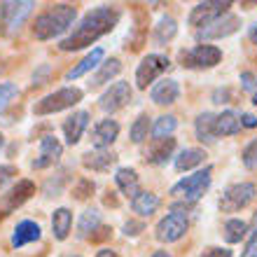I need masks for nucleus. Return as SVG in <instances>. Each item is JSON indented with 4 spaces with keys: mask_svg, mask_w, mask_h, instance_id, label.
<instances>
[{
    "mask_svg": "<svg viewBox=\"0 0 257 257\" xmlns=\"http://www.w3.org/2000/svg\"><path fill=\"white\" fill-rule=\"evenodd\" d=\"M119 17H122V12L112 5H101V7L89 10L80 19V24L70 31V35H66L59 42V49H63V52H77V49H84L89 45H94L96 40H101L103 35H108L119 24Z\"/></svg>",
    "mask_w": 257,
    "mask_h": 257,
    "instance_id": "nucleus-1",
    "label": "nucleus"
},
{
    "mask_svg": "<svg viewBox=\"0 0 257 257\" xmlns=\"http://www.w3.org/2000/svg\"><path fill=\"white\" fill-rule=\"evenodd\" d=\"M75 17H77V7L68 5V3H59V5L47 7L45 12H40L35 17L33 35L38 40H54V38L63 35L68 28L73 26Z\"/></svg>",
    "mask_w": 257,
    "mask_h": 257,
    "instance_id": "nucleus-2",
    "label": "nucleus"
},
{
    "mask_svg": "<svg viewBox=\"0 0 257 257\" xmlns=\"http://www.w3.org/2000/svg\"><path fill=\"white\" fill-rule=\"evenodd\" d=\"M210 180H213V166H206V169L196 171L192 176L183 178L180 183H176L171 187L169 194L176 199L178 203H173V210H187L190 206H194L199 199L203 196V192L210 187Z\"/></svg>",
    "mask_w": 257,
    "mask_h": 257,
    "instance_id": "nucleus-3",
    "label": "nucleus"
},
{
    "mask_svg": "<svg viewBox=\"0 0 257 257\" xmlns=\"http://www.w3.org/2000/svg\"><path fill=\"white\" fill-rule=\"evenodd\" d=\"M82 89L77 87H63V89H56L52 94L42 96L40 101H35L33 105V112L38 117H45V115H54V112H61V110H68L77 105L82 101Z\"/></svg>",
    "mask_w": 257,
    "mask_h": 257,
    "instance_id": "nucleus-4",
    "label": "nucleus"
},
{
    "mask_svg": "<svg viewBox=\"0 0 257 257\" xmlns=\"http://www.w3.org/2000/svg\"><path fill=\"white\" fill-rule=\"evenodd\" d=\"M35 3L31 0H5L0 3V35L17 33L24 21L31 17Z\"/></svg>",
    "mask_w": 257,
    "mask_h": 257,
    "instance_id": "nucleus-5",
    "label": "nucleus"
},
{
    "mask_svg": "<svg viewBox=\"0 0 257 257\" xmlns=\"http://www.w3.org/2000/svg\"><path fill=\"white\" fill-rule=\"evenodd\" d=\"M220 61H222V49L215 45H196L187 52H180L183 68H192V70H208V68H215Z\"/></svg>",
    "mask_w": 257,
    "mask_h": 257,
    "instance_id": "nucleus-6",
    "label": "nucleus"
},
{
    "mask_svg": "<svg viewBox=\"0 0 257 257\" xmlns=\"http://www.w3.org/2000/svg\"><path fill=\"white\" fill-rule=\"evenodd\" d=\"M190 229V220H187V213H180V210H173L169 215H164L155 227V238L162 241V243H176L187 234Z\"/></svg>",
    "mask_w": 257,
    "mask_h": 257,
    "instance_id": "nucleus-7",
    "label": "nucleus"
},
{
    "mask_svg": "<svg viewBox=\"0 0 257 257\" xmlns=\"http://www.w3.org/2000/svg\"><path fill=\"white\" fill-rule=\"evenodd\" d=\"M257 196V185L255 183H236L229 185L220 196V210L222 213H238L241 208H245L248 203Z\"/></svg>",
    "mask_w": 257,
    "mask_h": 257,
    "instance_id": "nucleus-8",
    "label": "nucleus"
},
{
    "mask_svg": "<svg viewBox=\"0 0 257 257\" xmlns=\"http://www.w3.org/2000/svg\"><path fill=\"white\" fill-rule=\"evenodd\" d=\"M33 194H35L33 180H26V178H24V180H17L5 194H0V222H3L5 217L12 215L19 206H24Z\"/></svg>",
    "mask_w": 257,
    "mask_h": 257,
    "instance_id": "nucleus-9",
    "label": "nucleus"
},
{
    "mask_svg": "<svg viewBox=\"0 0 257 257\" xmlns=\"http://www.w3.org/2000/svg\"><path fill=\"white\" fill-rule=\"evenodd\" d=\"M229 7H231L229 0H206V3H199V5L192 7L187 21H190V26H196V31H199V28L208 26L210 21L229 14Z\"/></svg>",
    "mask_w": 257,
    "mask_h": 257,
    "instance_id": "nucleus-10",
    "label": "nucleus"
},
{
    "mask_svg": "<svg viewBox=\"0 0 257 257\" xmlns=\"http://www.w3.org/2000/svg\"><path fill=\"white\" fill-rule=\"evenodd\" d=\"M169 66H171L169 56H164V54H148L141 63H138V68H136V87H138V89H148L150 84L159 77V75L169 70Z\"/></svg>",
    "mask_w": 257,
    "mask_h": 257,
    "instance_id": "nucleus-11",
    "label": "nucleus"
},
{
    "mask_svg": "<svg viewBox=\"0 0 257 257\" xmlns=\"http://www.w3.org/2000/svg\"><path fill=\"white\" fill-rule=\"evenodd\" d=\"M131 96H134V91H131V84L124 80L119 82H112L105 91L101 94V98H98V108L103 110V112H117V110L126 108L128 103H131Z\"/></svg>",
    "mask_w": 257,
    "mask_h": 257,
    "instance_id": "nucleus-12",
    "label": "nucleus"
},
{
    "mask_svg": "<svg viewBox=\"0 0 257 257\" xmlns=\"http://www.w3.org/2000/svg\"><path fill=\"white\" fill-rule=\"evenodd\" d=\"M238 26H241V19L236 14H224L220 19L210 21L208 26H203L196 31V40H222L227 35L236 33Z\"/></svg>",
    "mask_w": 257,
    "mask_h": 257,
    "instance_id": "nucleus-13",
    "label": "nucleus"
},
{
    "mask_svg": "<svg viewBox=\"0 0 257 257\" xmlns=\"http://www.w3.org/2000/svg\"><path fill=\"white\" fill-rule=\"evenodd\" d=\"M61 155H63L61 141L54 138V136H45V138H40V152H38V157L31 162V166H33L35 171L49 169V166H54V164L59 162Z\"/></svg>",
    "mask_w": 257,
    "mask_h": 257,
    "instance_id": "nucleus-14",
    "label": "nucleus"
},
{
    "mask_svg": "<svg viewBox=\"0 0 257 257\" xmlns=\"http://www.w3.org/2000/svg\"><path fill=\"white\" fill-rule=\"evenodd\" d=\"M176 148H178V143L173 136H171V138H155V141L145 148L143 159L148 164H152V166H162V164H166L171 157H173Z\"/></svg>",
    "mask_w": 257,
    "mask_h": 257,
    "instance_id": "nucleus-15",
    "label": "nucleus"
},
{
    "mask_svg": "<svg viewBox=\"0 0 257 257\" xmlns=\"http://www.w3.org/2000/svg\"><path fill=\"white\" fill-rule=\"evenodd\" d=\"M117 164V155L112 150H89L82 155V166L87 171H96V173H105Z\"/></svg>",
    "mask_w": 257,
    "mask_h": 257,
    "instance_id": "nucleus-16",
    "label": "nucleus"
},
{
    "mask_svg": "<svg viewBox=\"0 0 257 257\" xmlns=\"http://www.w3.org/2000/svg\"><path fill=\"white\" fill-rule=\"evenodd\" d=\"M119 136V124L115 119H101L91 128V143L96 150H110V145L117 141Z\"/></svg>",
    "mask_w": 257,
    "mask_h": 257,
    "instance_id": "nucleus-17",
    "label": "nucleus"
},
{
    "mask_svg": "<svg viewBox=\"0 0 257 257\" xmlns=\"http://www.w3.org/2000/svg\"><path fill=\"white\" fill-rule=\"evenodd\" d=\"M89 126V112L87 110H77V112H73V115L68 117L66 122H63V138H66L68 145H77L80 143V138L84 136V131H87Z\"/></svg>",
    "mask_w": 257,
    "mask_h": 257,
    "instance_id": "nucleus-18",
    "label": "nucleus"
},
{
    "mask_svg": "<svg viewBox=\"0 0 257 257\" xmlns=\"http://www.w3.org/2000/svg\"><path fill=\"white\" fill-rule=\"evenodd\" d=\"M178 96H180V87L176 80H162L150 89V98L157 105H173L178 101Z\"/></svg>",
    "mask_w": 257,
    "mask_h": 257,
    "instance_id": "nucleus-19",
    "label": "nucleus"
},
{
    "mask_svg": "<svg viewBox=\"0 0 257 257\" xmlns=\"http://www.w3.org/2000/svg\"><path fill=\"white\" fill-rule=\"evenodd\" d=\"M42 236V229L40 224L33 222V220H24L14 227V234H12V245L14 248H24L28 243H35V241H40Z\"/></svg>",
    "mask_w": 257,
    "mask_h": 257,
    "instance_id": "nucleus-20",
    "label": "nucleus"
},
{
    "mask_svg": "<svg viewBox=\"0 0 257 257\" xmlns=\"http://www.w3.org/2000/svg\"><path fill=\"white\" fill-rule=\"evenodd\" d=\"M115 183H117V187H119V192H122L124 196H128V199H134V196L141 192V178H138V173H136L134 169H128V166L117 169Z\"/></svg>",
    "mask_w": 257,
    "mask_h": 257,
    "instance_id": "nucleus-21",
    "label": "nucleus"
},
{
    "mask_svg": "<svg viewBox=\"0 0 257 257\" xmlns=\"http://www.w3.org/2000/svg\"><path fill=\"white\" fill-rule=\"evenodd\" d=\"M103 56H105V52H103L101 47L91 49L84 59H82L77 66H73L70 70L66 73V80H77V77H82V75H87L89 70H94V68H98L103 63Z\"/></svg>",
    "mask_w": 257,
    "mask_h": 257,
    "instance_id": "nucleus-22",
    "label": "nucleus"
},
{
    "mask_svg": "<svg viewBox=\"0 0 257 257\" xmlns=\"http://www.w3.org/2000/svg\"><path fill=\"white\" fill-rule=\"evenodd\" d=\"M157 208H159V196L148 190H141L131 199V210L138 213L141 217H150L152 213H157Z\"/></svg>",
    "mask_w": 257,
    "mask_h": 257,
    "instance_id": "nucleus-23",
    "label": "nucleus"
},
{
    "mask_svg": "<svg viewBox=\"0 0 257 257\" xmlns=\"http://www.w3.org/2000/svg\"><path fill=\"white\" fill-rule=\"evenodd\" d=\"M194 134H196V141L201 143H215L217 141V134H215V115L213 112H201L196 117L194 122Z\"/></svg>",
    "mask_w": 257,
    "mask_h": 257,
    "instance_id": "nucleus-24",
    "label": "nucleus"
},
{
    "mask_svg": "<svg viewBox=\"0 0 257 257\" xmlns=\"http://www.w3.org/2000/svg\"><path fill=\"white\" fill-rule=\"evenodd\" d=\"M119 70H122V61L119 59H105V61L98 66V70L94 73V77H91V82H89V87H101V84H105V82L115 80L117 75H119Z\"/></svg>",
    "mask_w": 257,
    "mask_h": 257,
    "instance_id": "nucleus-25",
    "label": "nucleus"
},
{
    "mask_svg": "<svg viewBox=\"0 0 257 257\" xmlns=\"http://www.w3.org/2000/svg\"><path fill=\"white\" fill-rule=\"evenodd\" d=\"M241 131V117L234 110H224L220 115H215V134L220 136H236Z\"/></svg>",
    "mask_w": 257,
    "mask_h": 257,
    "instance_id": "nucleus-26",
    "label": "nucleus"
},
{
    "mask_svg": "<svg viewBox=\"0 0 257 257\" xmlns=\"http://www.w3.org/2000/svg\"><path fill=\"white\" fill-rule=\"evenodd\" d=\"M70 227H73V213L68 208H56L54 215H52V231H54L56 241H66L68 234H70Z\"/></svg>",
    "mask_w": 257,
    "mask_h": 257,
    "instance_id": "nucleus-27",
    "label": "nucleus"
},
{
    "mask_svg": "<svg viewBox=\"0 0 257 257\" xmlns=\"http://www.w3.org/2000/svg\"><path fill=\"white\" fill-rule=\"evenodd\" d=\"M178 33V24L173 17H162V19L157 21L155 31H152V40L155 45H169Z\"/></svg>",
    "mask_w": 257,
    "mask_h": 257,
    "instance_id": "nucleus-28",
    "label": "nucleus"
},
{
    "mask_svg": "<svg viewBox=\"0 0 257 257\" xmlns=\"http://www.w3.org/2000/svg\"><path fill=\"white\" fill-rule=\"evenodd\" d=\"M206 162V152L201 148H185L180 155L176 157V169L178 171H192L196 166H201Z\"/></svg>",
    "mask_w": 257,
    "mask_h": 257,
    "instance_id": "nucleus-29",
    "label": "nucleus"
},
{
    "mask_svg": "<svg viewBox=\"0 0 257 257\" xmlns=\"http://www.w3.org/2000/svg\"><path fill=\"white\" fill-rule=\"evenodd\" d=\"M98 227H101V213L96 208H87L77 220V236L89 238Z\"/></svg>",
    "mask_w": 257,
    "mask_h": 257,
    "instance_id": "nucleus-30",
    "label": "nucleus"
},
{
    "mask_svg": "<svg viewBox=\"0 0 257 257\" xmlns=\"http://www.w3.org/2000/svg\"><path fill=\"white\" fill-rule=\"evenodd\" d=\"M245 231H248V222H243V220H238V217H231V220H227L222 227V236L227 243H238L241 238L245 236Z\"/></svg>",
    "mask_w": 257,
    "mask_h": 257,
    "instance_id": "nucleus-31",
    "label": "nucleus"
},
{
    "mask_svg": "<svg viewBox=\"0 0 257 257\" xmlns=\"http://www.w3.org/2000/svg\"><path fill=\"white\" fill-rule=\"evenodd\" d=\"M176 128H178V119H176V117H173V115H162V117H157V119H155L152 128H150V134L155 136V138H171Z\"/></svg>",
    "mask_w": 257,
    "mask_h": 257,
    "instance_id": "nucleus-32",
    "label": "nucleus"
},
{
    "mask_svg": "<svg viewBox=\"0 0 257 257\" xmlns=\"http://www.w3.org/2000/svg\"><path fill=\"white\" fill-rule=\"evenodd\" d=\"M68 180H70V176H68V169H61L59 173H56L54 178H47V183L42 185V192H45V196H59L63 190H66Z\"/></svg>",
    "mask_w": 257,
    "mask_h": 257,
    "instance_id": "nucleus-33",
    "label": "nucleus"
},
{
    "mask_svg": "<svg viewBox=\"0 0 257 257\" xmlns=\"http://www.w3.org/2000/svg\"><path fill=\"white\" fill-rule=\"evenodd\" d=\"M150 128H152V124H150V117L148 115H138L134 119V124H131V128H128V136H131V143H136V145H141L145 138H148Z\"/></svg>",
    "mask_w": 257,
    "mask_h": 257,
    "instance_id": "nucleus-34",
    "label": "nucleus"
},
{
    "mask_svg": "<svg viewBox=\"0 0 257 257\" xmlns=\"http://www.w3.org/2000/svg\"><path fill=\"white\" fill-rule=\"evenodd\" d=\"M94 190H96L94 180H89V178H80V180L75 183V187H73V199H77V201H87L89 196L94 194Z\"/></svg>",
    "mask_w": 257,
    "mask_h": 257,
    "instance_id": "nucleus-35",
    "label": "nucleus"
},
{
    "mask_svg": "<svg viewBox=\"0 0 257 257\" xmlns=\"http://www.w3.org/2000/svg\"><path fill=\"white\" fill-rule=\"evenodd\" d=\"M19 96V87L12 82H0V112H5V108Z\"/></svg>",
    "mask_w": 257,
    "mask_h": 257,
    "instance_id": "nucleus-36",
    "label": "nucleus"
},
{
    "mask_svg": "<svg viewBox=\"0 0 257 257\" xmlns=\"http://www.w3.org/2000/svg\"><path fill=\"white\" fill-rule=\"evenodd\" d=\"M241 162H243V166L248 171L257 169V138H252V141L243 148V152H241Z\"/></svg>",
    "mask_w": 257,
    "mask_h": 257,
    "instance_id": "nucleus-37",
    "label": "nucleus"
},
{
    "mask_svg": "<svg viewBox=\"0 0 257 257\" xmlns=\"http://www.w3.org/2000/svg\"><path fill=\"white\" fill-rule=\"evenodd\" d=\"M14 178H17V166L12 164H5V166H0V187L7 183H12Z\"/></svg>",
    "mask_w": 257,
    "mask_h": 257,
    "instance_id": "nucleus-38",
    "label": "nucleus"
},
{
    "mask_svg": "<svg viewBox=\"0 0 257 257\" xmlns=\"http://www.w3.org/2000/svg\"><path fill=\"white\" fill-rule=\"evenodd\" d=\"M110 236H112V227L101 224V227H98V229L89 236V241H91V243H101V241H105V238H110Z\"/></svg>",
    "mask_w": 257,
    "mask_h": 257,
    "instance_id": "nucleus-39",
    "label": "nucleus"
},
{
    "mask_svg": "<svg viewBox=\"0 0 257 257\" xmlns=\"http://www.w3.org/2000/svg\"><path fill=\"white\" fill-rule=\"evenodd\" d=\"M141 231H145V224H143L141 220H128V222H124V234H126V236H138Z\"/></svg>",
    "mask_w": 257,
    "mask_h": 257,
    "instance_id": "nucleus-40",
    "label": "nucleus"
},
{
    "mask_svg": "<svg viewBox=\"0 0 257 257\" xmlns=\"http://www.w3.org/2000/svg\"><path fill=\"white\" fill-rule=\"evenodd\" d=\"M241 257H257V229L252 231V236L248 238L245 248L241 250Z\"/></svg>",
    "mask_w": 257,
    "mask_h": 257,
    "instance_id": "nucleus-41",
    "label": "nucleus"
},
{
    "mask_svg": "<svg viewBox=\"0 0 257 257\" xmlns=\"http://www.w3.org/2000/svg\"><path fill=\"white\" fill-rule=\"evenodd\" d=\"M199 257H231V250L229 248H206V250L201 252Z\"/></svg>",
    "mask_w": 257,
    "mask_h": 257,
    "instance_id": "nucleus-42",
    "label": "nucleus"
},
{
    "mask_svg": "<svg viewBox=\"0 0 257 257\" xmlns=\"http://www.w3.org/2000/svg\"><path fill=\"white\" fill-rule=\"evenodd\" d=\"M241 82H243V89L245 91H257V77L252 73H241Z\"/></svg>",
    "mask_w": 257,
    "mask_h": 257,
    "instance_id": "nucleus-43",
    "label": "nucleus"
},
{
    "mask_svg": "<svg viewBox=\"0 0 257 257\" xmlns=\"http://www.w3.org/2000/svg\"><path fill=\"white\" fill-rule=\"evenodd\" d=\"M49 75V66H40L38 70H35L33 75V87H40V84H45V77Z\"/></svg>",
    "mask_w": 257,
    "mask_h": 257,
    "instance_id": "nucleus-44",
    "label": "nucleus"
},
{
    "mask_svg": "<svg viewBox=\"0 0 257 257\" xmlns=\"http://www.w3.org/2000/svg\"><path fill=\"white\" fill-rule=\"evenodd\" d=\"M241 126H245V128H255L257 126V117H252V115H241Z\"/></svg>",
    "mask_w": 257,
    "mask_h": 257,
    "instance_id": "nucleus-45",
    "label": "nucleus"
},
{
    "mask_svg": "<svg viewBox=\"0 0 257 257\" xmlns=\"http://www.w3.org/2000/svg\"><path fill=\"white\" fill-rule=\"evenodd\" d=\"M227 98H229V89L215 91V94H213V103H227Z\"/></svg>",
    "mask_w": 257,
    "mask_h": 257,
    "instance_id": "nucleus-46",
    "label": "nucleus"
},
{
    "mask_svg": "<svg viewBox=\"0 0 257 257\" xmlns=\"http://www.w3.org/2000/svg\"><path fill=\"white\" fill-rule=\"evenodd\" d=\"M103 203H105V206H117V196H115V192H108V196L103 199Z\"/></svg>",
    "mask_w": 257,
    "mask_h": 257,
    "instance_id": "nucleus-47",
    "label": "nucleus"
},
{
    "mask_svg": "<svg viewBox=\"0 0 257 257\" xmlns=\"http://www.w3.org/2000/svg\"><path fill=\"white\" fill-rule=\"evenodd\" d=\"M96 257H119L115 250H110V248H103V250L96 252Z\"/></svg>",
    "mask_w": 257,
    "mask_h": 257,
    "instance_id": "nucleus-48",
    "label": "nucleus"
},
{
    "mask_svg": "<svg viewBox=\"0 0 257 257\" xmlns=\"http://www.w3.org/2000/svg\"><path fill=\"white\" fill-rule=\"evenodd\" d=\"M152 257H173V255H171L169 250H157V252H155V255H152Z\"/></svg>",
    "mask_w": 257,
    "mask_h": 257,
    "instance_id": "nucleus-49",
    "label": "nucleus"
},
{
    "mask_svg": "<svg viewBox=\"0 0 257 257\" xmlns=\"http://www.w3.org/2000/svg\"><path fill=\"white\" fill-rule=\"evenodd\" d=\"M250 40L257 45V26H252V31H250Z\"/></svg>",
    "mask_w": 257,
    "mask_h": 257,
    "instance_id": "nucleus-50",
    "label": "nucleus"
},
{
    "mask_svg": "<svg viewBox=\"0 0 257 257\" xmlns=\"http://www.w3.org/2000/svg\"><path fill=\"white\" fill-rule=\"evenodd\" d=\"M3 145H5V138H3V134H0V150H3Z\"/></svg>",
    "mask_w": 257,
    "mask_h": 257,
    "instance_id": "nucleus-51",
    "label": "nucleus"
},
{
    "mask_svg": "<svg viewBox=\"0 0 257 257\" xmlns=\"http://www.w3.org/2000/svg\"><path fill=\"white\" fill-rule=\"evenodd\" d=\"M70 257H80V255H70Z\"/></svg>",
    "mask_w": 257,
    "mask_h": 257,
    "instance_id": "nucleus-52",
    "label": "nucleus"
},
{
    "mask_svg": "<svg viewBox=\"0 0 257 257\" xmlns=\"http://www.w3.org/2000/svg\"><path fill=\"white\" fill-rule=\"evenodd\" d=\"M255 224H257V215H255Z\"/></svg>",
    "mask_w": 257,
    "mask_h": 257,
    "instance_id": "nucleus-53",
    "label": "nucleus"
}]
</instances>
